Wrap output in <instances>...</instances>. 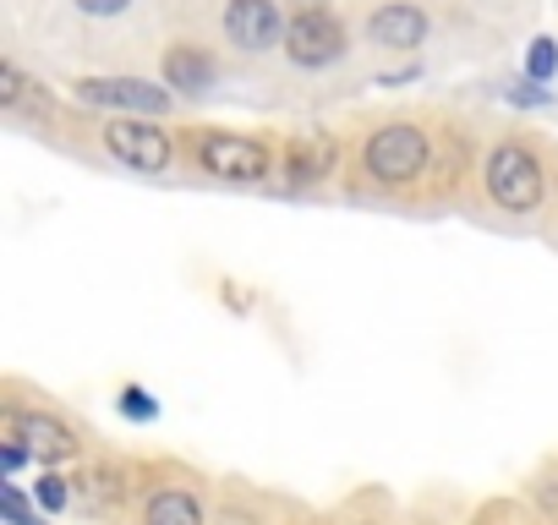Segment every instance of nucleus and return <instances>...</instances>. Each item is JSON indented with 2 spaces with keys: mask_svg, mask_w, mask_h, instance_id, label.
<instances>
[{
  "mask_svg": "<svg viewBox=\"0 0 558 525\" xmlns=\"http://www.w3.org/2000/svg\"><path fill=\"white\" fill-rule=\"evenodd\" d=\"M482 175H487V197L498 208H509V213H531L542 203V192H547L542 159L531 148H520V143H498L487 154V170Z\"/></svg>",
  "mask_w": 558,
  "mask_h": 525,
  "instance_id": "1",
  "label": "nucleus"
},
{
  "mask_svg": "<svg viewBox=\"0 0 558 525\" xmlns=\"http://www.w3.org/2000/svg\"><path fill=\"white\" fill-rule=\"evenodd\" d=\"M362 164H367L373 181L405 186V181H416V175L427 170V137H422L416 126H405V121H400V126H378V132L367 137Z\"/></svg>",
  "mask_w": 558,
  "mask_h": 525,
  "instance_id": "2",
  "label": "nucleus"
},
{
  "mask_svg": "<svg viewBox=\"0 0 558 525\" xmlns=\"http://www.w3.org/2000/svg\"><path fill=\"white\" fill-rule=\"evenodd\" d=\"M105 148H110L121 164L143 170V175H165V170L175 164V143H170V132H159L148 115L110 121V126H105Z\"/></svg>",
  "mask_w": 558,
  "mask_h": 525,
  "instance_id": "3",
  "label": "nucleus"
},
{
  "mask_svg": "<svg viewBox=\"0 0 558 525\" xmlns=\"http://www.w3.org/2000/svg\"><path fill=\"white\" fill-rule=\"evenodd\" d=\"M286 56H291L296 66H307V72L340 61V56H345V28H340V17L324 12V7L296 12L291 28H286Z\"/></svg>",
  "mask_w": 558,
  "mask_h": 525,
  "instance_id": "4",
  "label": "nucleus"
},
{
  "mask_svg": "<svg viewBox=\"0 0 558 525\" xmlns=\"http://www.w3.org/2000/svg\"><path fill=\"white\" fill-rule=\"evenodd\" d=\"M197 164L219 181H263L268 175V148L257 137H235V132H203L197 143Z\"/></svg>",
  "mask_w": 558,
  "mask_h": 525,
  "instance_id": "5",
  "label": "nucleus"
},
{
  "mask_svg": "<svg viewBox=\"0 0 558 525\" xmlns=\"http://www.w3.org/2000/svg\"><path fill=\"white\" fill-rule=\"evenodd\" d=\"M77 99L99 105V110H126V115H165L170 110V88H154L143 77H83Z\"/></svg>",
  "mask_w": 558,
  "mask_h": 525,
  "instance_id": "6",
  "label": "nucleus"
},
{
  "mask_svg": "<svg viewBox=\"0 0 558 525\" xmlns=\"http://www.w3.org/2000/svg\"><path fill=\"white\" fill-rule=\"evenodd\" d=\"M286 17H279V0H230L225 7V34L241 50H268L286 39Z\"/></svg>",
  "mask_w": 558,
  "mask_h": 525,
  "instance_id": "7",
  "label": "nucleus"
},
{
  "mask_svg": "<svg viewBox=\"0 0 558 525\" xmlns=\"http://www.w3.org/2000/svg\"><path fill=\"white\" fill-rule=\"evenodd\" d=\"M367 39L378 50H416L427 39V17L411 7V0H389V7H378L367 17Z\"/></svg>",
  "mask_w": 558,
  "mask_h": 525,
  "instance_id": "8",
  "label": "nucleus"
},
{
  "mask_svg": "<svg viewBox=\"0 0 558 525\" xmlns=\"http://www.w3.org/2000/svg\"><path fill=\"white\" fill-rule=\"evenodd\" d=\"M7 427H12V438H17V443H28L39 460H72V454H77L72 427H61L56 416H39V411H12V416H7Z\"/></svg>",
  "mask_w": 558,
  "mask_h": 525,
  "instance_id": "9",
  "label": "nucleus"
},
{
  "mask_svg": "<svg viewBox=\"0 0 558 525\" xmlns=\"http://www.w3.org/2000/svg\"><path fill=\"white\" fill-rule=\"evenodd\" d=\"M165 83L175 94H208L214 88V56L197 45H170L165 50Z\"/></svg>",
  "mask_w": 558,
  "mask_h": 525,
  "instance_id": "10",
  "label": "nucleus"
},
{
  "mask_svg": "<svg viewBox=\"0 0 558 525\" xmlns=\"http://www.w3.org/2000/svg\"><path fill=\"white\" fill-rule=\"evenodd\" d=\"M335 159H340V148H335V137L329 132H307V137H296L291 143V181H324L329 170H335Z\"/></svg>",
  "mask_w": 558,
  "mask_h": 525,
  "instance_id": "11",
  "label": "nucleus"
},
{
  "mask_svg": "<svg viewBox=\"0 0 558 525\" xmlns=\"http://www.w3.org/2000/svg\"><path fill=\"white\" fill-rule=\"evenodd\" d=\"M143 525H203V509H197L192 492L165 487V492H154V498L143 503Z\"/></svg>",
  "mask_w": 558,
  "mask_h": 525,
  "instance_id": "12",
  "label": "nucleus"
},
{
  "mask_svg": "<svg viewBox=\"0 0 558 525\" xmlns=\"http://www.w3.org/2000/svg\"><path fill=\"white\" fill-rule=\"evenodd\" d=\"M553 72H558V45H553V39H536L531 56H525V77H531V83H547Z\"/></svg>",
  "mask_w": 558,
  "mask_h": 525,
  "instance_id": "13",
  "label": "nucleus"
},
{
  "mask_svg": "<svg viewBox=\"0 0 558 525\" xmlns=\"http://www.w3.org/2000/svg\"><path fill=\"white\" fill-rule=\"evenodd\" d=\"M121 411H126L132 422H154V416H159V405L148 400V389H126V394H121Z\"/></svg>",
  "mask_w": 558,
  "mask_h": 525,
  "instance_id": "14",
  "label": "nucleus"
},
{
  "mask_svg": "<svg viewBox=\"0 0 558 525\" xmlns=\"http://www.w3.org/2000/svg\"><path fill=\"white\" fill-rule=\"evenodd\" d=\"M34 492H39V509H50V514H61V509H66V481H61V476H50V471H45V481H39Z\"/></svg>",
  "mask_w": 558,
  "mask_h": 525,
  "instance_id": "15",
  "label": "nucleus"
},
{
  "mask_svg": "<svg viewBox=\"0 0 558 525\" xmlns=\"http://www.w3.org/2000/svg\"><path fill=\"white\" fill-rule=\"evenodd\" d=\"M0 509H7V520H12V525H39V520H34V509L23 503V492H17V487H0Z\"/></svg>",
  "mask_w": 558,
  "mask_h": 525,
  "instance_id": "16",
  "label": "nucleus"
},
{
  "mask_svg": "<svg viewBox=\"0 0 558 525\" xmlns=\"http://www.w3.org/2000/svg\"><path fill=\"white\" fill-rule=\"evenodd\" d=\"M23 94H28V83H23V72L7 61V66H0V105H23Z\"/></svg>",
  "mask_w": 558,
  "mask_h": 525,
  "instance_id": "17",
  "label": "nucleus"
},
{
  "mask_svg": "<svg viewBox=\"0 0 558 525\" xmlns=\"http://www.w3.org/2000/svg\"><path fill=\"white\" fill-rule=\"evenodd\" d=\"M77 7L88 12V17H116V12H126L132 0H77Z\"/></svg>",
  "mask_w": 558,
  "mask_h": 525,
  "instance_id": "18",
  "label": "nucleus"
},
{
  "mask_svg": "<svg viewBox=\"0 0 558 525\" xmlns=\"http://www.w3.org/2000/svg\"><path fill=\"white\" fill-rule=\"evenodd\" d=\"M536 498H542L547 509H558V476H547V487H536Z\"/></svg>",
  "mask_w": 558,
  "mask_h": 525,
  "instance_id": "19",
  "label": "nucleus"
},
{
  "mask_svg": "<svg viewBox=\"0 0 558 525\" xmlns=\"http://www.w3.org/2000/svg\"><path fill=\"white\" fill-rule=\"evenodd\" d=\"M225 525H257V520H252V514H241V509H235V514H225Z\"/></svg>",
  "mask_w": 558,
  "mask_h": 525,
  "instance_id": "20",
  "label": "nucleus"
},
{
  "mask_svg": "<svg viewBox=\"0 0 558 525\" xmlns=\"http://www.w3.org/2000/svg\"><path fill=\"white\" fill-rule=\"evenodd\" d=\"M362 525H373V520H362Z\"/></svg>",
  "mask_w": 558,
  "mask_h": 525,
  "instance_id": "21",
  "label": "nucleus"
}]
</instances>
